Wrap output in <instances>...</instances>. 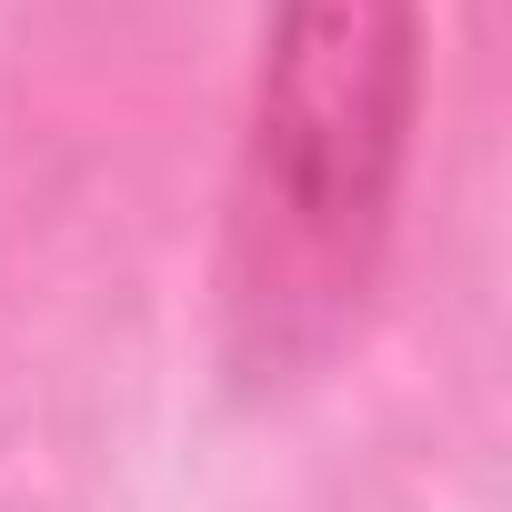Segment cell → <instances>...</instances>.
<instances>
[{"instance_id": "cell-1", "label": "cell", "mask_w": 512, "mask_h": 512, "mask_svg": "<svg viewBox=\"0 0 512 512\" xmlns=\"http://www.w3.org/2000/svg\"><path fill=\"white\" fill-rule=\"evenodd\" d=\"M412 91L422 0H272L231 201V302L262 352H302L362 302L392 231Z\"/></svg>"}]
</instances>
